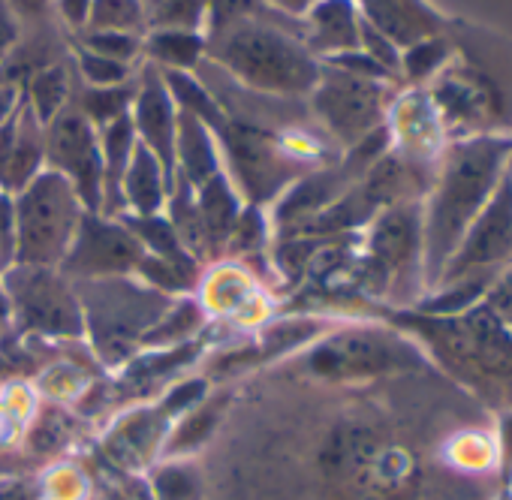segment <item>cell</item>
Returning <instances> with one entry per match:
<instances>
[{"label":"cell","instance_id":"2","mask_svg":"<svg viewBox=\"0 0 512 500\" xmlns=\"http://www.w3.org/2000/svg\"><path fill=\"white\" fill-rule=\"evenodd\" d=\"M205 43V58L214 67L235 85L266 97L302 100L314 91L323 70V61L302 40V25L296 31L266 7L205 37Z\"/></svg>","mask_w":512,"mask_h":500},{"label":"cell","instance_id":"35","mask_svg":"<svg viewBox=\"0 0 512 500\" xmlns=\"http://www.w3.org/2000/svg\"><path fill=\"white\" fill-rule=\"evenodd\" d=\"M10 10L19 16V22L25 25V31H37V28H49L52 25V0H7Z\"/></svg>","mask_w":512,"mask_h":500},{"label":"cell","instance_id":"37","mask_svg":"<svg viewBox=\"0 0 512 500\" xmlns=\"http://www.w3.org/2000/svg\"><path fill=\"white\" fill-rule=\"evenodd\" d=\"M25 100V91L22 85L10 82V79H0V124H4Z\"/></svg>","mask_w":512,"mask_h":500},{"label":"cell","instance_id":"8","mask_svg":"<svg viewBox=\"0 0 512 500\" xmlns=\"http://www.w3.org/2000/svg\"><path fill=\"white\" fill-rule=\"evenodd\" d=\"M419 353L392 329L350 326L326 335L308 353V368L326 380H362L416 365Z\"/></svg>","mask_w":512,"mask_h":500},{"label":"cell","instance_id":"18","mask_svg":"<svg viewBox=\"0 0 512 500\" xmlns=\"http://www.w3.org/2000/svg\"><path fill=\"white\" fill-rule=\"evenodd\" d=\"M205 34L199 31H145L142 37V55L148 58L151 67L157 70H181L193 73L205 61Z\"/></svg>","mask_w":512,"mask_h":500},{"label":"cell","instance_id":"9","mask_svg":"<svg viewBox=\"0 0 512 500\" xmlns=\"http://www.w3.org/2000/svg\"><path fill=\"white\" fill-rule=\"evenodd\" d=\"M145 260V247L121 217L85 211L79 232L58 266L70 281L130 278Z\"/></svg>","mask_w":512,"mask_h":500},{"label":"cell","instance_id":"6","mask_svg":"<svg viewBox=\"0 0 512 500\" xmlns=\"http://www.w3.org/2000/svg\"><path fill=\"white\" fill-rule=\"evenodd\" d=\"M0 287L22 329L58 338H76L85 332L76 284L61 269L16 263L0 275Z\"/></svg>","mask_w":512,"mask_h":500},{"label":"cell","instance_id":"1","mask_svg":"<svg viewBox=\"0 0 512 500\" xmlns=\"http://www.w3.org/2000/svg\"><path fill=\"white\" fill-rule=\"evenodd\" d=\"M512 169V136L449 139L422 211V278L437 284L455 247Z\"/></svg>","mask_w":512,"mask_h":500},{"label":"cell","instance_id":"33","mask_svg":"<svg viewBox=\"0 0 512 500\" xmlns=\"http://www.w3.org/2000/svg\"><path fill=\"white\" fill-rule=\"evenodd\" d=\"M22 40H25V25L10 10L7 0H0V70H4L7 61L16 55V49L22 46Z\"/></svg>","mask_w":512,"mask_h":500},{"label":"cell","instance_id":"4","mask_svg":"<svg viewBox=\"0 0 512 500\" xmlns=\"http://www.w3.org/2000/svg\"><path fill=\"white\" fill-rule=\"evenodd\" d=\"M217 145L220 160L226 163V178L235 184L241 199L256 208L278 202L299 178L314 172V163L284 145V139L235 118H226L217 130Z\"/></svg>","mask_w":512,"mask_h":500},{"label":"cell","instance_id":"26","mask_svg":"<svg viewBox=\"0 0 512 500\" xmlns=\"http://www.w3.org/2000/svg\"><path fill=\"white\" fill-rule=\"evenodd\" d=\"M79 49H88L94 55L121 61V64H136L142 58V37L139 34H118V31H82L76 37Z\"/></svg>","mask_w":512,"mask_h":500},{"label":"cell","instance_id":"21","mask_svg":"<svg viewBox=\"0 0 512 500\" xmlns=\"http://www.w3.org/2000/svg\"><path fill=\"white\" fill-rule=\"evenodd\" d=\"M133 94H136V76H133V82L115 85V88H88V85H82V94L76 91V103L85 112V118L100 130V127L130 115Z\"/></svg>","mask_w":512,"mask_h":500},{"label":"cell","instance_id":"31","mask_svg":"<svg viewBox=\"0 0 512 500\" xmlns=\"http://www.w3.org/2000/svg\"><path fill=\"white\" fill-rule=\"evenodd\" d=\"M263 4L260 0H208V13H205V37L260 13Z\"/></svg>","mask_w":512,"mask_h":500},{"label":"cell","instance_id":"12","mask_svg":"<svg viewBox=\"0 0 512 500\" xmlns=\"http://www.w3.org/2000/svg\"><path fill=\"white\" fill-rule=\"evenodd\" d=\"M389 115H392V127L386 124V130H389V139H395L401 160H407L413 166H425L437 154L446 151L449 133L443 127L440 112L431 103L428 91H422V88L407 91L404 97H398L389 106Z\"/></svg>","mask_w":512,"mask_h":500},{"label":"cell","instance_id":"36","mask_svg":"<svg viewBox=\"0 0 512 500\" xmlns=\"http://www.w3.org/2000/svg\"><path fill=\"white\" fill-rule=\"evenodd\" d=\"M202 398H205V380H187V383L175 386V389L166 395V401H163V413H169V416H181V413L193 410Z\"/></svg>","mask_w":512,"mask_h":500},{"label":"cell","instance_id":"15","mask_svg":"<svg viewBox=\"0 0 512 500\" xmlns=\"http://www.w3.org/2000/svg\"><path fill=\"white\" fill-rule=\"evenodd\" d=\"M196 199V211H199V223L205 232V244H208V257L217 260L220 254H226L229 235L244 211V199L235 190V184L226 178V172L220 169L217 175H211L205 184H199L193 190Z\"/></svg>","mask_w":512,"mask_h":500},{"label":"cell","instance_id":"16","mask_svg":"<svg viewBox=\"0 0 512 500\" xmlns=\"http://www.w3.org/2000/svg\"><path fill=\"white\" fill-rule=\"evenodd\" d=\"M169 190H172V181L166 169L160 166V160L145 145L136 142V151L121 181V214H130V217L163 214L169 202Z\"/></svg>","mask_w":512,"mask_h":500},{"label":"cell","instance_id":"23","mask_svg":"<svg viewBox=\"0 0 512 500\" xmlns=\"http://www.w3.org/2000/svg\"><path fill=\"white\" fill-rule=\"evenodd\" d=\"M452 61V46L443 37H425L401 52V76L410 82H431Z\"/></svg>","mask_w":512,"mask_h":500},{"label":"cell","instance_id":"29","mask_svg":"<svg viewBox=\"0 0 512 500\" xmlns=\"http://www.w3.org/2000/svg\"><path fill=\"white\" fill-rule=\"evenodd\" d=\"M269 235V226H266V214L263 208L256 205H244L232 235H229V244L226 250H232V254H250V250H256Z\"/></svg>","mask_w":512,"mask_h":500},{"label":"cell","instance_id":"11","mask_svg":"<svg viewBox=\"0 0 512 500\" xmlns=\"http://www.w3.org/2000/svg\"><path fill=\"white\" fill-rule=\"evenodd\" d=\"M130 121L136 130L139 145H145L160 166L166 169L169 181L175 184V136H178V106L163 82V73L151 64L142 67L136 76V94L130 106Z\"/></svg>","mask_w":512,"mask_h":500},{"label":"cell","instance_id":"30","mask_svg":"<svg viewBox=\"0 0 512 500\" xmlns=\"http://www.w3.org/2000/svg\"><path fill=\"white\" fill-rule=\"evenodd\" d=\"M208 284H214V287L208 290V305H211L214 311H223V314L244 311V305H247V290H250L247 281H244V275L226 269L223 275L211 278Z\"/></svg>","mask_w":512,"mask_h":500},{"label":"cell","instance_id":"22","mask_svg":"<svg viewBox=\"0 0 512 500\" xmlns=\"http://www.w3.org/2000/svg\"><path fill=\"white\" fill-rule=\"evenodd\" d=\"M85 31H118V34H139L148 31V16L142 0H94V10Z\"/></svg>","mask_w":512,"mask_h":500},{"label":"cell","instance_id":"25","mask_svg":"<svg viewBox=\"0 0 512 500\" xmlns=\"http://www.w3.org/2000/svg\"><path fill=\"white\" fill-rule=\"evenodd\" d=\"M202 320H205L202 305L196 299H175L169 305V311L151 326L145 341H151V344H178L181 338L196 332L202 326Z\"/></svg>","mask_w":512,"mask_h":500},{"label":"cell","instance_id":"17","mask_svg":"<svg viewBox=\"0 0 512 500\" xmlns=\"http://www.w3.org/2000/svg\"><path fill=\"white\" fill-rule=\"evenodd\" d=\"M223 169L217 133L205 127L199 118L178 112V136H175V178L190 184L193 190L205 184L211 175Z\"/></svg>","mask_w":512,"mask_h":500},{"label":"cell","instance_id":"3","mask_svg":"<svg viewBox=\"0 0 512 500\" xmlns=\"http://www.w3.org/2000/svg\"><path fill=\"white\" fill-rule=\"evenodd\" d=\"M16 211V263L58 269L79 232L85 205L73 184L43 169L31 184L13 193Z\"/></svg>","mask_w":512,"mask_h":500},{"label":"cell","instance_id":"20","mask_svg":"<svg viewBox=\"0 0 512 500\" xmlns=\"http://www.w3.org/2000/svg\"><path fill=\"white\" fill-rule=\"evenodd\" d=\"M163 73V82L178 106V112L184 115H193L199 118L205 127H211L214 133L226 124V112L220 106V100L211 94V88L193 73H181V70H160Z\"/></svg>","mask_w":512,"mask_h":500},{"label":"cell","instance_id":"27","mask_svg":"<svg viewBox=\"0 0 512 500\" xmlns=\"http://www.w3.org/2000/svg\"><path fill=\"white\" fill-rule=\"evenodd\" d=\"M76 73H79L82 85H88V88H115V85L133 82V76H136L130 64L94 55L79 46H76Z\"/></svg>","mask_w":512,"mask_h":500},{"label":"cell","instance_id":"19","mask_svg":"<svg viewBox=\"0 0 512 500\" xmlns=\"http://www.w3.org/2000/svg\"><path fill=\"white\" fill-rule=\"evenodd\" d=\"M22 91H25V103L34 109V115L43 121V124H49L55 115H61L70 103H73V97H76V76H73V67H70V61H55V64H49V67H43V70H37L25 85H22Z\"/></svg>","mask_w":512,"mask_h":500},{"label":"cell","instance_id":"28","mask_svg":"<svg viewBox=\"0 0 512 500\" xmlns=\"http://www.w3.org/2000/svg\"><path fill=\"white\" fill-rule=\"evenodd\" d=\"M157 500H199V473L187 464H169L154 476Z\"/></svg>","mask_w":512,"mask_h":500},{"label":"cell","instance_id":"7","mask_svg":"<svg viewBox=\"0 0 512 500\" xmlns=\"http://www.w3.org/2000/svg\"><path fill=\"white\" fill-rule=\"evenodd\" d=\"M512 266V169L482 208V214L473 220L455 254L449 257L440 287H458V284H482L491 287L500 272Z\"/></svg>","mask_w":512,"mask_h":500},{"label":"cell","instance_id":"10","mask_svg":"<svg viewBox=\"0 0 512 500\" xmlns=\"http://www.w3.org/2000/svg\"><path fill=\"white\" fill-rule=\"evenodd\" d=\"M46 169L64 175L79 193L85 211H103V157L100 133L73 103L46 124Z\"/></svg>","mask_w":512,"mask_h":500},{"label":"cell","instance_id":"24","mask_svg":"<svg viewBox=\"0 0 512 500\" xmlns=\"http://www.w3.org/2000/svg\"><path fill=\"white\" fill-rule=\"evenodd\" d=\"M205 13L208 0H157L148 7V31H199L205 34Z\"/></svg>","mask_w":512,"mask_h":500},{"label":"cell","instance_id":"34","mask_svg":"<svg viewBox=\"0 0 512 500\" xmlns=\"http://www.w3.org/2000/svg\"><path fill=\"white\" fill-rule=\"evenodd\" d=\"M91 10H94V0H52V16L76 37L88 28Z\"/></svg>","mask_w":512,"mask_h":500},{"label":"cell","instance_id":"32","mask_svg":"<svg viewBox=\"0 0 512 500\" xmlns=\"http://www.w3.org/2000/svg\"><path fill=\"white\" fill-rule=\"evenodd\" d=\"M214 419H217V407H214V404H211V407L196 410L190 419H184V425L178 428V434L169 440V449H193L202 437H208V434H211Z\"/></svg>","mask_w":512,"mask_h":500},{"label":"cell","instance_id":"14","mask_svg":"<svg viewBox=\"0 0 512 500\" xmlns=\"http://www.w3.org/2000/svg\"><path fill=\"white\" fill-rule=\"evenodd\" d=\"M299 25L305 46L320 61L362 49V13L356 0H317Z\"/></svg>","mask_w":512,"mask_h":500},{"label":"cell","instance_id":"13","mask_svg":"<svg viewBox=\"0 0 512 500\" xmlns=\"http://www.w3.org/2000/svg\"><path fill=\"white\" fill-rule=\"evenodd\" d=\"M46 169V124L22 100L0 124V190L19 193Z\"/></svg>","mask_w":512,"mask_h":500},{"label":"cell","instance_id":"5","mask_svg":"<svg viewBox=\"0 0 512 500\" xmlns=\"http://www.w3.org/2000/svg\"><path fill=\"white\" fill-rule=\"evenodd\" d=\"M311 112L323 133L338 145H359L386 124L389 115V82L368 79L332 64H323L314 91L308 94Z\"/></svg>","mask_w":512,"mask_h":500},{"label":"cell","instance_id":"38","mask_svg":"<svg viewBox=\"0 0 512 500\" xmlns=\"http://www.w3.org/2000/svg\"><path fill=\"white\" fill-rule=\"evenodd\" d=\"M260 4H263L266 10L284 16V19H299V22H302V16L317 4V0H260Z\"/></svg>","mask_w":512,"mask_h":500}]
</instances>
